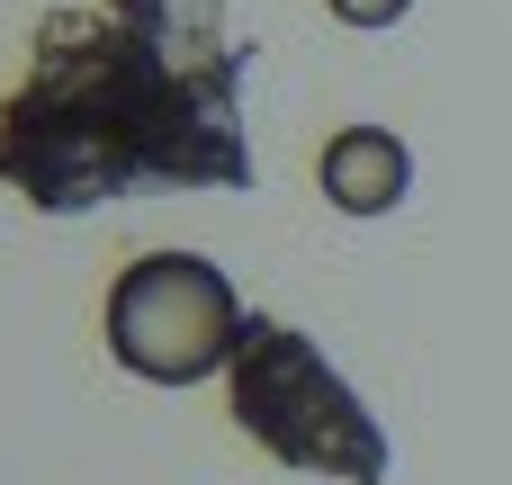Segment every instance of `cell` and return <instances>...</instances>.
I'll use <instances>...</instances> for the list:
<instances>
[{
    "label": "cell",
    "mask_w": 512,
    "mask_h": 485,
    "mask_svg": "<svg viewBox=\"0 0 512 485\" xmlns=\"http://www.w3.org/2000/svg\"><path fill=\"white\" fill-rule=\"evenodd\" d=\"M243 81L252 45L225 27V0L45 9L27 72L0 99V189L45 216L153 189H252Z\"/></svg>",
    "instance_id": "1"
},
{
    "label": "cell",
    "mask_w": 512,
    "mask_h": 485,
    "mask_svg": "<svg viewBox=\"0 0 512 485\" xmlns=\"http://www.w3.org/2000/svg\"><path fill=\"white\" fill-rule=\"evenodd\" d=\"M234 333H243V297L198 252H144L108 288V351L153 387L216 378L234 360Z\"/></svg>",
    "instance_id": "3"
},
{
    "label": "cell",
    "mask_w": 512,
    "mask_h": 485,
    "mask_svg": "<svg viewBox=\"0 0 512 485\" xmlns=\"http://www.w3.org/2000/svg\"><path fill=\"white\" fill-rule=\"evenodd\" d=\"M324 9H333L342 27H396V18H405L414 0H324Z\"/></svg>",
    "instance_id": "5"
},
{
    "label": "cell",
    "mask_w": 512,
    "mask_h": 485,
    "mask_svg": "<svg viewBox=\"0 0 512 485\" xmlns=\"http://www.w3.org/2000/svg\"><path fill=\"white\" fill-rule=\"evenodd\" d=\"M225 396H234V432L252 450H270L279 468H315L342 485H387V432L378 414L351 396V378L279 315L243 306L234 360H225Z\"/></svg>",
    "instance_id": "2"
},
{
    "label": "cell",
    "mask_w": 512,
    "mask_h": 485,
    "mask_svg": "<svg viewBox=\"0 0 512 485\" xmlns=\"http://www.w3.org/2000/svg\"><path fill=\"white\" fill-rule=\"evenodd\" d=\"M405 180H414V162H405V144L387 126H342L324 144V198L342 216H387L405 198Z\"/></svg>",
    "instance_id": "4"
}]
</instances>
